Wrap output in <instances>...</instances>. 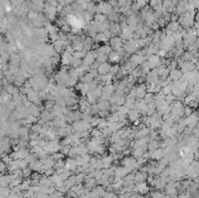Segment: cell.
I'll return each mask as SVG.
<instances>
[{"mask_svg": "<svg viewBox=\"0 0 199 198\" xmlns=\"http://www.w3.org/2000/svg\"><path fill=\"white\" fill-rule=\"evenodd\" d=\"M74 132L75 130H74L72 125H68V124H66L64 127H62V128H57V133H58L59 137H68V135H71Z\"/></svg>", "mask_w": 199, "mask_h": 198, "instance_id": "obj_8", "label": "cell"}, {"mask_svg": "<svg viewBox=\"0 0 199 198\" xmlns=\"http://www.w3.org/2000/svg\"><path fill=\"white\" fill-rule=\"evenodd\" d=\"M11 147H12L11 137H2V139H1V153L2 154H6L7 152H9V148Z\"/></svg>", "mask_w": 199, "mask_h": 198, "instance_id": "obj_12", "label": "cell"}, {"mask_svg": "<svg viewBox=\"0 0 199 198\" xmlns=\"http://www.w3.org/2000/svg\"><path fill=\"white\" fill-rule=\"evenodd\" d=\"M75 133H83V132H90L92 130L91 124L85 120H77L72 124Z\"/></svg>", "mask_w": 199, "mask_h": 198, "instance_id": "obj_1", "label": "cell"}, {"mask_svg": "<svg viewBox=\"0 0 199 198\" xmlns=\"http://www.w3.org/2000/svg\"><path fill=\"white\" fill-rule=\"evenodd\" d=\"M148 150V146L146 147H140V148H133L132 149V156L135 157V159H140V157H143L144 154L147 153Z\"/></svg>", "mask_w": 199, "mask_h": 198, "instance_id": "obj_11", "label": "cell"}, {"mask_svg": "<svg viewBox=\"0 0 199 198\" xmlns=\"http://www.w3.org/2000/svg\"><path fill=\"white\" fill-rule=\"evenodd\" d=\"M104 93H108V94H114L115 93V85H112V84H106L104 86Z\"/></svg>", "mask_w": 199, "mask_h": 198, "instance_id": "obj_29", "label": "cell"}, {"mask_svg": "<svg viewBox=\"0 0 199 198\" xmlns=\"http://www.w3.org/2000/svg\"><path fill=\"white\" fill-rule=\"evenodd\" d=\"M148 174L147 173H144V171H136L135 173V177H134V180H135V182H146L148 180Z\"/></svg>", "mask_w": 199, "mask_h": 198, "instance_id": "obj_19", "label": "cell"}, {"mask_svg": "<svg viewBox=\"0 0 199 198\" xmlns=\"http://www.w3.org/2000/svg\"><path fill=\"white\" fill-rule=\"evenodd\" d=\"M37 198H50V195H48V193H38L36 195Z\"/></svg>", "mask_w": 199, "mask_h": 198, "instance_id": "obj_47", "label": "cell"}, {"mask_svg": "<svg viewBox=\"0 0 199 198\" xmlns=\"http://www.w3.org/2000/svg\"><path fill=\"white\" fill-rule=\"evenodd\" d=\"M11 198H25L23 197V192H20V193H13V192H11Z\"/></svg>", "mask_w": 199, "mask_h": 198, "instance_id": "obj_45", "label": "cell"}, {"mask_svg": "<svg viewBox=\"0 0 199 198\" xmlns=\"http://www.w3.org/2000/svg\"><path fill=\"white\" fill-rule=\"evenodd\" d=\"M43 149L48 154H55V153L61 152L62 145L58 142V140H50V141H47V145Z\"/></svg>", "mask_w": 199, "mask_h": 198, "instance_id": "obj_2", "label": "cell"}, {"mask_svg": "<svg viewBox=\"0 0 199 198\" xmlns=\"http://www.w3.org/2000/svg\"><path fill=\"white\" fill-rule=\"evenodd\" d=\"M151 184V186L154 188L155 190H163L164 188H165V185H167V183L163 181L162 178L160 177V176H157V177H154V180H153V182L150 183Z\"/></svg>", "mask_w": 199, "mask_h": 198, "instance_id": "obj_7", "label": "cell"}, {"mask_svg": "<svg viewBox=\"0 0 199 198\" xmlns=\"http://www.w3.org/2000/svg\"><path fill=\"white\" fill-rule=\"evenodd\" d=\"M141 71H142V70H139V69H135V70L133 71V76L135 77V78H136V77H140L141 75H142V72H141Z\"/></svg>", "mask_w": 199, "mask_h": 198, "instance_id": "obj_46", "label": "cell"}, {"mask_svg": "<svg viewBox=\"0 0 199 198\" xmlns=\"http://www.w3.org/2000/svg\"><path fill=\"white\" fill-rule=\"evenodd\" d=\"M131 173L132 171L127 167H125V166H118V167H115V169H114V177L125 178L126 176L128 175V174H131Z\"/></svg>", "mask_w": 199, "mask_h": 198, "instance_id": "obj_6", "label": "cell"}, {"mask_svg": "<svg viewBox=\"0 0 199 198\" xmlns=\"http://www.w3.org/2000/svg\"><path fill=\"white\" fill-rule=\"evenodd\" d=\"M42 167H43V162L41 160H38V159L36 161H34V162H32L29 164V168L34 173H41L42 171Z\"/></svg>", "mask_w": 199, "mask_h": 198, "instance_id": "obj_15", "label": "cell"}, {"mask_svg": "<svg viewBox=\"0 0 199 198\" xmlns=\"http://www.w3.org/2000/svg\"><path fill=\"white\" fill-rule=\"evenodd\" d=\"M162 92L167 96V94H170L171 92H172V84H170L168 86H165V87H163L162 89Z\"/></svg>", "mask_w": 199, "mask_h": 198, "instance_id": "obj_40", "label": "cell"}, {"mask_svg": "<svg viewBox=\"0 0 199 198\" xmlns=\"http://www.w3.org/2000/svg\"><path fill=\"white\" fill-rule=\"evenodd\" d=\"M76 160H77L78 167H79V166H83V164H85V163H88V162H90V160H91V156H90L88 154H85V155L77 156V157H76Z\"/></svg>", "mask_w": 199, "mask_h": 198, "instance_id": "obj_24", "label": "cell"}, {"mask_svg": "<svg viewBox=\"0 0 199 198\" xmlns=\"http://www.w3.org/2000/svg\"><path fill=\"white\" fill-rule=\"evenodd\" d=\"M113 196H114V193H113L112 191L106 190V191H105V193H104L103 198H113Z\"/></svg>", "mask_w": 199, "mask_h": 198, "instance_id": "obj_44", "label": "cell"}, {"mask_svg": "<svg viewBox=\"0 0 199 198\" xmlns=\"http://www.w3.org/2000/svg\"><path fill=\"white\" fill-rule=\"evenodd\" d=\"M42 128H43V125H41L40 122H36V124H33V126L30 127V130H32V133H37V134H40Z\"/></svg>", "mask_w": 199, "mask_h": 198, "instance_id": "obj_30", "label": "cell"}, {"mask_svg": "<svg viewBox=\"0 0 199 198\" xmlns=\"http://www.w3.org/2000/svg\"><path fill=\"white\" fill-rule=\"evenodd\" d=\"M111 69H112V67H111L110 64L104 62L103 64L99 65L98 71H99V74H101V75H107V74H111Z\"/></svg>", "mask_w": 199, "mask_h": 198, "instance_id": "obj_22", "label": "cell"}, {"mask_svg": "<svg viewBox=\"0 0 199 198\" xmlns=\"http://www.w3.org/2000/svg\"><path fill=\"white\" fill-rule=\"evenodd\" d=\"M101 161H103V164H104V169H107V168L112 167V163L114 162V157L113 155H105L101 157Z\"/></svg>", "mask_w": 199, "mask_h": 198, "instance_id": "obj_18", "label": "cell"}, {"mask_svg": "<svg viewBox=\"0 0 199 198\" xmlns=\"http://www.w3.org/2000/svg\"><path fill=\"white\" fill-rule=\"evenodd\" d=\"M149 137H150V140H158L160 139V132H157V130H151L150 132V134H149Z\"/></svg>", "mask_w": 199, "mask_h": 198, "instance_id": "obj_37", "label": "cell"}, {"mask_svg": "<svg viewBox=\"0 0 199 198\" xmlns=\"http://www.w3.org/2000/svg\"><path fill=\"white\" fill-rule=\"evenodd\" d=\"M147 93V86L144 84H141L136 87V99H143Z\"/></svg>", "mask_w": 199, "mask_h": 198, "instance_id": "obj_14", "label": "cell"}, {"mask_svg": "<svg viewBox=\"0 0 199 198\" xmlns=\"http://www.w3.org/2000/svg\"><path fill=\"white\" fill-rule=\"evenodd\" d=\"M165 156V150H164V148L162 147H160L158 149H156L154 152H149V157H150V160L153 161H161Z\"/></svg>", "mask_w": 199, "mask_h": 198, "instance_id": "obj_5", "label": "cell"}, {"mask_svg": "<svg viewBox=\"0 0 199 198\" xmlns=\"http://www.w3.org/2000/svg\"><path fill=\"white\" fill-rule=\"evenodd\" d=\"M113 79V75L112 74H107V75H103L101 76V82L105 84H111L110 82Z\"/></svg>", "mask_w": 199, "mask_h": 198, "instance_id": "obj_34", "label": "cell"}, {"mask_svg": "<svg viewBox=\"0 0 199 198\" xmlns=\"http://www.w3.org/2000/svg\"><path fill=\"white\" fill-rule=\"evenodd\" d=\"M141 118V112L138 110H131L128 113V120L131 122H135L138 120H140Z\"/></svg>", "mask_w": 199, "mask_h": 198, "instance_id": "obj_17", "label": "cell"}, {"mask_svg": "<svg viewBox=\"0 0 199 198\" xmlns=\"http://www.w3.org/2000/svg\"><path fill=\"white\" fill-rule=\"evenodd\" d=\"M63 197H64V193L59 190H56L54 193L50 195V198H63Z\"/></svg>", "mask_w": 199, "mask_h": 198, "instance_id": "obj_38", "label": "cell"}, {"mask_svg": "<svg viewBox=\"0 0 199 198\" xmlns=\"http://www.w3.org/2000/svg\"><path fill=\"white\" fill-rule=\"evenodd\" d=\"M149 185L146 182H135L134 185V192L135 193H139V195H148L149 193Z\"/></svg>", "mask_w": 199, "mask_h": 198, "instance_id": "obj_4", "label": "cell"}, {"mask_svg": "<svg viewBox=\"0 0 199 198\" xmlns=\"http://www.w3.org/2000/svg\"><path fill=\"white\" fill-rule=\"evenodd\" d=\"M65 168L71 170V171H77V168H78V163L77 160L74 157H69L65 160Z\"/></svg>", "mask_w": 199, "mask_h": 198, "instance_id": "obj_13", "label": "cell"}, {"mask_svg": "<svg viewBox=\"0 0 199 198\" xmlns=\"http://www.w3.org/2000/svg\"><path fill=\"white\" fill-rule=\"evenodd\" d=\"M52 157L55 159V161H58V160H63V157H64V154L63 153H55V154H52Z\"/></svg>", "mask_w": 199, "mask_h": 198, "instance_id": "obj_43", "label": "cell"}, {"mask_svg": "<svg viewBox=\"0 0 199 198\" xmlns=\"http://www.w3.org/2000/svg\"><path fill=\"white\" fill-rule=\"evenodd\" d=\"M93 62H95V55H93V54H88V55L85 56V61H84L85 64L90 65V64H92Z\"/></svg>", "mask_w": 199, "mask_h": 198, "instance_id": "obj_36", "label": "cell"}, {"mask_svg": "<svg viewBox=\"0 0 199 198\" xmlns=\"http://www.w3.org/2000/svg\"><path fill=\"white\" fill-rule=\"evenodd\" d=\"M33 185V182H32V178H23L22 183L20 184V188H21V191H27L30 189V186Z\"/></svg>", "mask_w": 199, "mask_h": 198, "instance_id": "obj_26", "label": "cell"}, {"mask_svg": "<svg viewBox=\"0 0 199 198\" xmlns=\"http://www.w3.org/2000/svg\"><path fill=\"white\" fill-rule=\"evenodd\" d=\"M112 188L114 191H120L124 188V178H118V177H114L113 178V182H112Z\"/></svg>", "mask_w": 199, "mask_h": 198, "instance_id": "obj_16", "label": "cell"}, {"mask_svg": "<svg viewBox=\"0 0 199 198\" xmlns=\"http://www.w3.org/2000/svg\"><path fill=\"white\" fill-rule=\"evenodd\" d=\"M11 182H12V175H11V174H9V175L4 174V175L1 176V178H0V184H1V188L9 186Z\"/></svg>", "mask_w": 199, "mask_h": 198, "instance_id": "obj_21", "label": "cell"}, {"mask_svg": "<svg viewBox=\"0 0 199 198\" xmlns=\"http://www.w3.org/2000/svg\"><path fill=\"white\" fill-rule=\"evenodd\" d=\"M161 147V142L158 140H150L148 144V152H154Z\"/></svg>", "mask_w": 199, "mask_h": 198, "instance_id": "obj_25", "label": "cell"}, {"mask_svg": "<svg viewBox=\"0 0 199 198\" xmlns=\"http://www.w3.org/2000/svg\"><path fill=\"white\" fill-rule=\"evenodd\" d=\"M90 135H91L92 137H104L103 130H99L98 127H93L92 130H90Z\"/></svg>", "mask_w": 199, "mask_h": 198, "instance_id": "obj_28", "label": "cell"}, {"mask_svg": "<svg viewBox=\"0 0 199 198\" xmlns=\"http://www.w3.org/2000/svg\"><path fill=\"white\" fill-rule=\"evenodd\" d=\"M193 113V108H192L190 105H186L184 107V117H187V115H190Z\"/></svg>", "mask_w": 199, "mask_h": 198, "instance_id": "obj_39", "label": "cell"}, {"mask_svg": "<svg viewBox=\"0 0 199 198\" xmlns=\"http://www.w3.org/2000/svg\"><path fill=\"white\" fill-rule=\"evenodd\" d=\"M6 92H8L11 96H18V94H20V90L15 86V85H7V87H6Z\"/></svg>", "mask_w": 199, "mask_h": 198, "instance_id": "obj_27", "label": "cell"}, {"mask_svg": "<svg viewBox=\"0 0 199 198\" xmlns=\"http://www.w3.org/2000/svg\"><path fill=\"white\" fill-rule=\"evenodd\" d=\"M121 164L128 168L132 173L133 171H135V170H140V168L138 166V160H136L135 157H133V156H127L125 159H122Z\"/></svg>", "mask_w": 199, "mask_h": 198, "instance_id": "obj_3", "label": "cell"}, {"mask_svg": "<svg viewBox=\"0 0 199 198\" xmlns=\"http://www.w3.org/2000/svg\"><path fill=\"white\" fill-rule=\"evenodd\" d=\"M101 120V118H92V120H91V126L92 127H98V125H99V122Z\"/></svg>", "mask_w": 199, "mask_h": 198, "instance_id": "obj_41", "label": "cell"}, {"mask_svg": "<svg viewBox=\"0 0 199 198\" xmlns=\"http://www.w3.org/2000/svg\"><path fill=\"white\" fill-rule=\"evenodd\" d=\"M144 101L147 103V104H150V103H153L155 101V93H150V92H148L147 94H146V97H144Z\"/></svg>", "mask_w": 199, "mask_h": 198, "instance_id": "obj_33", "label": "cell"}, {"mask_svg": "<svg viewBox=\"0 0 199 198\" xmlns=\"http://www.w3.org/2000/svg\"><path fill=\"white\" fill-rule=\"evenodd\" d=\"M194 160L199 162V148L196 150V152H194Z\"/></svg>", "mask_w": 199, "mask_h": 198, "instance_id": "obj_48", "label": "cell"}, {"mask_svg": "<svg viewBox=\"0 0 199 198\" xmlns=\"http://www.w3.org/2000/svg\"><path fill=\"white\" fill-rule=\"evenodd\" d=\"M169 77L171 81H175V82H177V81H179L182 77H183V72L181 71V70H177V69H175V70H171L169 74Z\"/></svg>", "mask_w": 199, "mask_h": 198, "instance_id": "obj_20", "label": "cell"}, {"mask_svg": "<svg viewBox=\"0 0 199 198\" xmlns=\"http://www.w3.org/2000/svg\"><path fill=\"white\" fill-rule=\"evenodd\" d=\"M175 99H176V97H175L172 93H170V94H167V96H165V100H167L169 104H172L174 101H176Z\"/></svg>", "mask_w": 199, "mask_h": 198, "instance_id": "obj_42", "label": "cell"}, {"mask_svg": "<svg viewBox=\"0 0 199 198\" xmlns=\"http://www.w3.org/2000/svg\"><path fill=\"white\" fill-rule=\"evenodd\" d=\"M41 186H44V188H48V186H51L54 185V183L51 181V177L49 176H42V178L40 180V183H38Z\"/></svg>", "mask_w": 199, "mask_h": 198, "instance_id": "obj_23", "label": "cell"}, {"mask_svg": "<svg viewBox=\"0 0 199 198\" xmlns=\"http://www.w3.org/2000/svg\"><path fill=\"white\" fill-rule=\"evenodd\" d=\"M98 182L95 177H91L90 175H86L85 177V181H84V186L88 189V190H92L93 188H96Z\"/></svg>", "mask_w": 199, "mask_h": 198, "instance_id": "obj_9", "label": "cell"}, {"mask_svg": "<svg viewBox=\"0 0 199 198\" xmlns=\"http://www.w3.org/2000/svg\"><path fill=\"white\" fill-rule=\"evenodd\" d=\"M27 98H28L29 101H32V103H33V104H35V105H37V104H40V103H41V98H40L38 92L35 91V90H33V89L28 92Z\"/></svg>", "mask_w": 199, "mask_h": 198, "instance_id": "obj_10", "label": "cell"}, {"mask_svg": "<svg viewBox=\"0 0 199 198\" xmlns=\"http://www.w3.org/2000/svg\"><path fill=\"white\" fill-rule=\"evenodd\" d=\"M150 197L151 198H164L165 197V195L161 192V190H155L153 191L151 193H150Z\"/></svg>", "mask_w": 199, "mask_h": 198, "instance_id": "obj_35", "label": "cell"}, {"mask_svg": "<svg viewBox=\"0 0 199 198\" xmlns=\"http://www.w3.org/2000/svg\"><path fill=\"white\" fill-rule=\"evenodd\" d=\"M29 112H30V114L34 115V117H36V118H40V115H41V113H42V112H40V110L37 108V106L35 105V104H33V105L29 107Z\"/></svg>", "mask_w": 199, "mask_h": 198, "instance_id": "obj_31", "label": "cell"}, {"mask_svg": "<svg viewBox=\"0 0 199 198\" xmlns=\"http://www.w3.org/2000/svg\"><path fill=\"white\" fill-rule=\"evenodd\" d=\"M63 168H65V161H63V160L56 161V163H55V166H54V169L57 171V170L63 169Z\"/></svg>", "mask_w": 199, "mask_h": 198, "instance_id": "obj_32", "label": "cell"}]
</instances>
